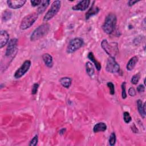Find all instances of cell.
<instances>
[{
	"mask_svg": "<svg viewBox=\"0 0 146 146\" xmlns=\"http://www.w3.org/2000/svg\"><path fill=\"white\" fill-rule=\"evenodd\" d=\"M137 2H139V1H135V0H129L128 2V5L129 6H133V5H135V3H137Z\"/></svg>",
	"mask_w": 146,
	"mask_h": 146,
	"instance_id": "33",
	"label": "cell"
},
{
	"mask_svg": "<svg viewBox=\"0 0 146 146\" xmlns=\"http://www.w3.org/2000/svg\"><path fill=\"white\" fill-rule=\"evenodd\" d=\"M38 141V136L37 135H36L30 140V141L29 144V145H30V146H35V145H37Z\"/></svg>",
	"mask_w": 146,
	"mask_h": 146,
	"instance_id": "26",
	"label": "cell"
},
{
	"mask_svg": "<svg viewBox=\"0 0 146 146\" xmlns=\"http://www.w3.org/2000/svg\"><path fill=\"white\" fill-rule=\"evenodd\" d=\"M138 62V57L136 56H134L133 57H132L129 61L128 62L127 66H126V68L127 70L128 71H131L132 70L135 66H136V63Z\"/></svg>",
	"mask_w": 146,
	"mask_h": 146,
	"instance_id": "17",
	"label": "cell"
},
{
	"mask_svg": "<svg viewBox=\"0 0 146 146\" xmlns=\"http://www.w3.org/2000/svg\"><path fill=\"white\" fill-rule=\"evenodd\" d=\"M11 18V11L9 10H6L5 12L2 14V20L4 21H7L9 20Z\"/></svg>",
	"mask_w": 146,
	"mask_h": 146,
	"instance_id": "22",
	"label": "cell"
},
{
	"mask_svg": "<svg viewBox=\"0 0 146 146\" xmlns=\"http://www.w3.org/2000/svg\"><path fill=\"white\" fill-rule=\"evenodd\" d=\"M38 14L37 12H34L29 14L25 16L22 20L19 27L21 30H26L30 28L38 18Z\"/></svg>",
	"mask_w": 146,
	"mask_h": 146,
	"instance_id": "3",
	"label": "cell"
},
{
	"mask_svg": "<svg viewBox=\"0 0 146 146\" xmlns=\"http://www.w3.org/2000/svg\"><path fill=\"white\" fill-rule=\"evenodd\" d=\"M50 25L47 23H43L36 28L30 36L31 41L37 40L46 35L50 30Z\"/></svg>",
	"mask_w": 146,
	"mask_h": 146,
	"instance_id": "2",
	"label": "cell"
},
{
	"mask_svg": "<svg viewBox=\"0 0 146 146\" xmlns=\"http://www.w3.org/2000/svg\"><path fill=\"white\" fill-rule=\"evenodd\" d=\"M106 69L109 72L115 73L119 71L120 66L115 60V58L110 56L107 62Z\"/></svg>",
	"mask_w": 146,
	"mask_h": 146,
	"instance_id": "8",
	"label": "cell"
},
{
	"mask_svg": "<svg viewBox=\"0 0 146 146\" xmlns=\"http://www.w3.org/2000/svg\"><path fill=\"white\" fill-rule=\"evenodd\" d=\"M65 131H66V129L65 128H62V129H61L60 131H59V134H60V135H63V134H64V133L65 132Z\"/></svg>",
	"mask_w": 146,
	"mask_h": 146,
	"instance_id": "34",
	"label": "cell"
},
{
	"mask_svg": "<svg viewBox=\"0 0 146 146\" xmlns=\"http://www.w3.org/2000/svg\"><path fill=\"white\" fill-rule=\"evenodd\" d=\"M128 94L129 96H134L135 95H136V91H135V90L134 89V88L133 87H130L129 89H128Z\"/></svg>",
	"mask_w": 146,
	"mask_h": 146,
	"instance_id": "31",
	"label": "cell"
},
{
	"mask_svg": "<svg viewBox=\"0 0 146 146\" xmlns=\"http://www.w3.org/2000/svg\"><path fill=\"white\" fill-rule=\"evenodd\" d=\"M83 44V40L80 38H75L71 39L67 47L66 51L68 54H71L79 49Z\"/></svg>",
	"mask_w": 146,
	"mask_h": 146,
	"instance_id": "6",
	"label": "cell"
},
{
	"mask_svg": "<svg viewBox=\"0 0 146 146\" xmlns=\"http://www.w3.org/2000/svg\"><path fill=\"white\" fill-rule=\"evenodd\" d=\"M99 10H100V9L99 7H98L97 6H94V5H92V6L90 8V9L86 13V15H85L86 19H88L91 17L99 13Z\"/></svg>",
	"mask_w": 146,
	"mask_h": 146,
	"instance_id": "15",
	"label": "cell"
},
{
	"mask_svg": "<svg viewBox=\"0 0 146 146\" xmlns=\"http://www.w3.org/2000/svg\"><path fill=\"white\" fill-rule=\"evenodd\" d=\"M50 1L49 0H44V1H42L41 3L39 5V7H38L37 9V13L38 14H42L44 12L47 7H48Z\"/></svg>",
	"mask_w": 146,
	"mask_h": 146,
	"instance_id": "19",
	"label": "cell"
},
{
	"mask_svg": "<svg viewBox=\"0 0 146 146\" xmlns=\"http://www.w3.org/2000/svg\"><path fill=\"white\" fill-rule=\"evenodd\" d=\"M123 119L125 123H129L131 121V116L128 112H124L123 113Z\"/></svg>",
	"mask_w": 146,
	"mask_h": 146,
	"instance_id": "25",
	"label": "cell"
},
{
	"mask_svg": "<svg viewBox=\"0 0 146 146\" xmlns=\"http://www.w3.org/2000/svg\"><path fill=\"white\" fill-rule=\"evenodd\" d=\"M9 34L5 30H2L0 34V48L3 47L8 42Z\"/></svg>",
	"mask_w": 146,
	"mask_h": 146,
	"instance_id": "12",
	"label": "cell"
},
{
	"mask_svg": "<svg viewBox=\"0 0 146 146\" xmlns=\"http://www.w3.org/2000/svg\"><path fill=\"white\" fill-rule=\"evenodd\" d=\"M26 2V0H9L7 1L8 6L13 9L21 8L25 5Z\"/></svg>",
	"mask_w": 146,
	"mask_h": 146,
	"instance_id": "10",
	"label": "cell"
},
{
	"mask_svg": "<svg viewBox=\"0 0 146 146\" xmlns=\"http://www.w3.org/2000/svg\"><path fill=\"white\" fill-rule=\"evenodd\" d=\"M140 78V74L139 73L135 74L132 76L131 82L133 84H137V83L139 82V79Z\"/></svg>",
	"mask_w": 146,
	"mask_h": 146,
	"instance_id": "23",
	"label": "cell"
},
{
	"mask_svg": "<svg viewBox=\"0 0 146 146\" xmlns=\"http://www.w3.org/2000/svg\"><path fill=\"white\" fill-rule=\"evenodd\" d=\"M101 46L110 57L115 58L118 51L117 44L116 43H108L106 39H103L101 43Z\"/></svg>",
	"mask_w": 146,
	"mask_h": 146,
	"instance_id": "4",
	"label": "cell"
},
{
	"mask_svg": "<svg viewBox=\"0 0 146 146\" xmlns=\"http://www.w3.org/2000/svg\"><path fill=\"white\" fill-rule=\"evenodd\" d=\"M42 57L46 66L49 68H51L53 66V59L51 55L48 53H45L42 55Z\"/></svg>",
	"mask_w": 146,
	"mask_h": 146,
	"instance_id": "13",
	"label": "cell"
},
{
	"mask_svg": "<svg viewBox=\"0 0 146 146\" xmlns=\"http://www.w3.org/2000/svg\"><path fill=\"white\" fill-rule=\"evenodd\" d=\"M137 91L139 93L144 92L145 91V86L143 84H140L137 87Z\"/></svg>",
	"mask_w": 146,
	"mask_h": 146,
	"instance_id": "32",
	"label": "cell"
},
{
	"mask_svg": "<svg viewBox=\"0 0 146 146\" xmlns=\"http://www.w3.org/2000/svg\"><path fill=\"white\" fill-rule=\"evenodd\" d=\"M90 3V1L89 0H83L80 1L76 5L74 6L72 9L76 11H84L89 6Z\"/></svg>",
	"mask_w": 146,
	"mask_h": 146,
	"instance_id": "11",
	"label": "cell"
},
{
	"mask_svg": "<svg viewBox=\"0 0 146 146\" xmlns=\"http://www.w3.org/2000/svg\"><path fill=\"white\" fill-rule=\"evenodd\" d=\"M107 86L108 87L109 89H110V93L111 95H113L115 94V86H114V84L110 82H108L107 84Z\"/></svg>",
	"mask_w": 146,
	"mask_h": 146,
	"instance_id": "28",
	"label": "cell"
},
{
	"mask_svg": "<svg viewBox=\"0 0 146 146\" xmlns=\"http://www.w3.org/2000/svg\"><path fill=\"white\" fill-rule=\"evenodd\" d=\"M125 84L126 83L125 82H123L121 84V97L123 99H125L127 98V93H126V90H125Z\"/></svg>",
	"mask_w": 146,
	"mask_h": 146,
	"instance_id": "27",
	"label": "cell"
},
{
	"mask_svg": "<svg viewBox=\"0 0 146 146\" xmlns=\"http://www.w3.org/2000/svg\"><path fill=\"white\" fill-rule=\"evenodd\" d=\"M107 129V125L103 122H99L96 124L94 128L93 131L95 133H97L99 132H104Z\"/></svg>",
	"mask_w": 146,
	"mask_h": 146,
	"instance_id": "18",
	"label": "cell"
},
{
	"mask_svg": "<svg viewBox=\"0 0 146 146\" xmlns=\"http://www.w3.org/2000/svg\"><path fill=\"white\" fill-rule=\"evenodd\" d=\"M17 43L18 39L17 38H13L9 40L5 52V55L6 56L11 55L14 52V51L16 49Z\"/></svg>",
	"mask_w": 146,
	"mask_h": 146,
	"instance_id": "9",
	"label": "cell"
},
{
	"mask_svg": "<svg viewBox=\"0 0 146 146\" xmlns=\"http://www.w3.org/2000/svg\"><path fill=\"white\" fill-rule=\"evenodd\" d=\"M137 109L140 115V116L144 119L145 117V103H144L143 104V102L141 100L138 99L137 100Z\"/></svg>",
	"mask_w": 146,
	"mask_h": 146,
	"instance_id": "14",
	"label": "cell"
},
{
	"mask_svg": "<svg viewBox=\"0 0 146 146\" xmlns=\"http://www.w3.org/2000/svg\"><path fill=\"white\" fill-rule=\"evenodd\" d=\"M59 82L63 87L68 88L71 84L72 79L69 77H62L59 79Z\"/></svg>",
	"mask_w": 146,
	"mask_h": 146,
	"instance_id": "20",
	"label": "cell"
},
{
	"mask_svg": "<svg viewBox=\"0 0 146 146\" xmlns=\"http://www.w3.org/2000/svg\"><path fill=\"white\" fill-rule=\"evenodd\" d=\"M117 22V18L115 14L109 13L106 17L104 22L102 26L104 32L110 34H111L116 26Z\"/></svg>",
	"mask_w": 146,
	"mask_h": 146,
	"instance_id": "1",
	"label": "cell"
},
{
	"mask_svg": "<svg viewBox=\"0 0 146 146\" xmlns=\"http://www.w3.org/2000/svg\"><path fill=\"white\" fill-rule=\"evenodd\" d=\"M31 61L29 60H25L23 64L21 66V67L17 70V71L15 72L14 77L15 79H19L21 78L22 76H23L26 72L28 71L29 70L30 66H31Z\"/></svg>",
	"mask_w": 146,
	"mask_h": 146,
	"instance_id": "7",
	"label": "cell"
},
{
	"mask_svg": "<svg viewBox=\"0 0 146 146\" xmlns=\"http://www.w3.org/2000/svg\"><path fill=\"white\" fill-rule=\"evenodd\" d=\"M42 2L41 0H33L30 1V3H31V5L33 7H35L37 6H39Z\"/></svg>",
	"mask_w": 146,
	"mask_h": 146,
	"instance_id": "30",
	"label": "cell"
},
{
	"mask_svg": "<svg viewBox=\"0 0 146 146\" xmlns=\"http://www.w3.org/2000/svg\"><path fill=\"white\" fill-rule=\"evenodd\" d=\"M61 5V1H54L51 6L50 7V9L47 11V12L44 15L43 21V22H47L49 20L51 19L59 11Z\"/></svg>",
	"mask_w": 146,
	"mask_h": 146,
	"instance_id": "5",
	"label": "cell"
},
{
	"mask_svg": "<svg viewBox=\"0 0 146 146\" xmlns=\"http://www.w3.org/2000/svg\"><path fill=\"white\" fill-rule=\"evenodd\" d=\"M86 71L87 74L90 76L92 77L95 72V70L94 68V66L92 63L90 62H87L86 63Z\"/></svg>",
	"mask_w": 146,
	"mask_h": 146,
	"instance_id": "21",
	"label": "cell"
},
{
	"mask_svg": "<svg viewBox=\"0 0 146 146\" xmlns=\"http://www.w3.org/2000/svg\"><path fill=\"white\" fill-rule=\"evenodd\" d=\"M87 58L94 64V65H95V67H96V68L98 71H100L101 70V68H102L101 64L95 58V56H94L93 52H90L87 55Z\"/></svg>",
	"mask_w": 146,
	"mask_h": 146,
	"instance_id": "16",
	"label": "cell"
},
{
	"mask_svg": "<svg viewBox=\"0 0 146 146\" xmlns=\"http://www.w3.org/2000/svg\"><path fill=\"white\" fill-rule=\"evenodd\" d=\"M115 143H116V135L114 132H112L111 133L110 136L109 144L110 145L113 146L115 144Z\"/></svg>",
	"mask_w": 146,
	"mask_h": 146,
	"instance_id": "24",
	"label": "cell"
},
{
	"mask_svg": "<svg viewBox=\"0 0 146 146\" xmlns=\"http://www.w3.org/2000/svg\"><path fill=\"white\" fill-rule=\"evenodd\" d=\"M39 88V84L38 83H34L33 85L32 89H31V94L33 95H35L37 93L38 89Z\"/></svg>",
	"mask_w": 146,
	"mask_h": 146,
	"instance_id": "29",
	"label": "cell"
}]
</instances>
